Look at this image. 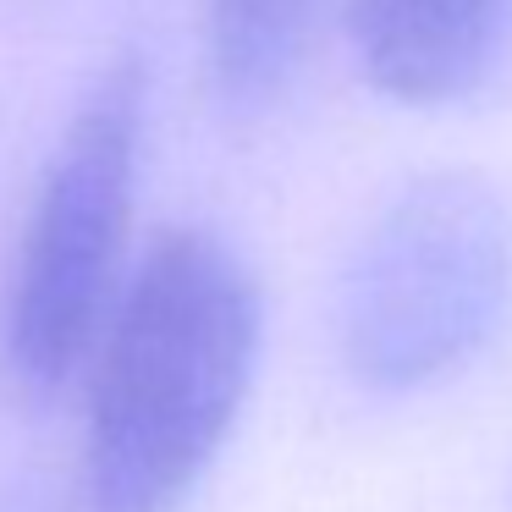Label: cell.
Wrapping results in <instances>:
<instances>
[{
	"label": "cell",
	"instance_id": "obj_2",
	"mask_svg": "<svg viewBox=\"0 0 512 512\" xmlns=\"http://www.w3.org/2000/svg\"><path fill=\"white\" fill-rule=\"evenodd\" d=\"M144 116V61H111L83 89L39 171L0 298V369L28 408L56 402L83 375L122 298Z\"/></svg>",
	"mask_w": 512,
	"mask_h": 512
},
{
	"label": "cell",
	"instance_id": "obj_4",
	"mask_svg": "<svg viewBox=\"0 0 512 512\" xmlns=\"http://www.w3.org/2000/svg\"><path fill=\"white\" fill-rule=\"evenodd\" d=\"M347 39L386 100L452 105L512 50V0H347Z\"/></svg>",
	"mask_w": 512,
	"mask_h": 512
},
{
	"label": "cell",
	"instance_id": "obj_3",
	"mask_svg": "<svg viewBox=\"0 0 512 512\" xmlns=\"http://www.w3.org/2000/svg\"><path fill=\"white\" fill-rule=\"evenodd\" d=\"M512 309V210L474 171L408 182L342 270L336 342L369 391H424L490 347Z\"/></svg>",
	"mask_w": 512,
	"mask_h": 512
},
{
	"label": "cell",
	"instance_id": "obj_5",
	"mask_svg": "<svg viewBox=\"0 0 512 512\" xmlns=\"http://www.w3.org/2000/svg\"><path fill=\"white\" fill-rule=\"evenodd\" d=\"M309 17L314 0H204L210 78L232 111H259L287 89Z\"/></svg>",
	"mask_w": 512,
	"mask_h": 512
},
{
	"label": "cell",
	"instance_id": "obj_1",
	"mask_svg": "<svg viewBox=\"0 0 512 512\" xmlns=\"http://www.w3.org/2000/svg\"><path fill=\"white\" fill-rule=\"evenodd\" d=\"M259 281L210 226H166L83 364L67 512H182L248 402Z\"/></svg>",
	"mask_w": 512,
	"mask_h": 512
}]
</instances>
